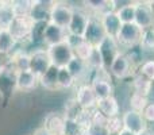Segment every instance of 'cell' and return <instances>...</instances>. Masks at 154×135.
Here are the masks:
<instances>
[{"mask_svg":"<svg viewBox=\"0 0 154 135\" xmlns=\"http://www.w3.org/2000/svg\"><path fill=\"white\" fill-rule=\"evenodd\" d=\"M30 53V72L39 78L51 68V60L46 48H35Z\"/></svg>","mask_w":154,"mask_h":135,"instance_id":"1","label":"cell"},{"mask_svg":"<svg viewBox=\"0 0 154 135\" xmlns=\"http://www.w3.org/2000/svg\"><path fill=\"white\" fill-rule=\"evenodd\" d=\"M142 31L143 30L135 23H127L123 24L120 29L119 34L116 37V42L119 46H125V48H134V46L141 45V38H142Z\"/></svg>","mask_w":154,"mask_h":135,"instance_id":"2","label":"cell"},{"mask_svg":"<svg viewBox=\"0 0 154 135\" xmlns=\"http://www.w3.org/2000/svg\"><path fill=\"white\" fill-rule=\"evenodd\" d=\"M106 31H104V27L101 24V19L97 15H89V20H88L87 29L84 32V41L88 42L91 46L93 48H97L103 39L106 38Z\"/></svg>","mask_w":154,"mask_h":135,"instance_id":"3","label":"cell"},{"mask_svg":"<svg viewBox=\"0 0 154 135\" xmlns=\"http://www.w3.org/2000/svg\"><path fill=\"white\" fill-rule=\"evenodd\" d=\"M48 53L51 60V65L56 68H66L69 62L75 58V53L66 41L60 45L48 48Z\"/></svg>","mask_w":154,"mask_h":135,"instance_id":"4","label":"cell"},{"mask_svg":"<svg viewBox=\"0 0 154 135\" xmlns=\"http://www.w3.org/2000/svg\"><path fill=\"white\" fill-rule=\"evenodd\" d=\"M73 15V7H70L68 3L64 2H54L53 7L50 10V18L49 22L58 27L68 30V26L70 23V19Z\"/></svg>","mask_w":154,"mask_h":135,"instance_id":"5","label":"cell"},{"mask_svg":"<svg viewBox=\"0 0 154 135\" xmlns=\"http://www.w3.org/2000/svg\"><path fill=\"white\" fill-rule=\"evenodd\" d=\"M142 30L149 29L154 24V8L152 2H137L135 5V22Z\"/></svg>","mask_w":154,"mask_h":135,"instance_id":"6","label":"cell"},{"mask_svg":"<svg viewBox=\"0 0 154 135\" xmlns=\"http://www.w3.org/2000/svg\"><path fill=\"white\" fill-rule=\"evenodd\" d=\"M32 22L30 18H15L12 24L10 26L8 31L14 37V39L18 43H22L24 41H30L31 37Z\"/></svg>","mask_w":154,"mask_h":135,"instance_id":"7","label":"cell"},{"mask_svg":"<svg viewBox=\"0 0 154 135\" xmlns=\"http://www.w3.org/2000/svg\"><path fill=\"white\" fill-rule=\"evenodd\" d=\"M68 38V31L62 27H58L56 24L49 22L46 24L45 30L42 34V45H45V48H51V46L60 45V43L65 42Z\"/></svg>","mask_w":154,"mask_h":135,"instance_id":"8","label":"cell"},{"mask_svg":"<svg viewBox=\"0 0 154 135\" xmlns=\"http://www.w3.org/2000/svg\"><path fill=\"white\" fill-rule=\"evenodd\" d=\"M88 20H89V14L80 8H73V15L70 19V23L68 26V34L75 35V37H84L85 29H87Z\"/></svg>","mask_w":154,"mask_h":135,"instance_id":"9","label":"cell"},{"mask_svg":"<svg viewBox=\"0 0 154 135\" xmlns=\"http://www.w3.org/2000/svg\"><path fill=\"white\" fill-rule=\"evenodd\" d=\"M122 122H123V128L133 134H139L141 131L146 130L147 126H146V120L143 119L141 112H137V111H130L125 112L122 116Z\"/></svg>","mask_w":154,"mask_h":135,"instance_id":"10","label":"cell"},{"mask_svg":"<svg viewBox=\"0 0 154 135\" xmlns=\"http://www.w3.org/2000/svg\"><path fill=\"white\" fill-rule=\"evenodd\" d=\"M97 50H99V53H100L101 58H103L104 66L108 69L111 66L112 61L115 60V57L120 53V46L118 45L116 39L106 37L103 39V42L97 46Z\"/></svg>","mask_w":154,"mask_h":135,"instance_id":"11","label":"cell"},{"mask_svg":"<svg viewBox=\"0 0 154 135\" xmlns=\"http://www.w3.org/2000/svg\"><path fill=\"white\" fill-rule=\"evenodd\" d=\"M14 85H15V89L19 92H31L39 85V78L30 70L16 72Z\"/></svg>","mask_w":154,"mask_h":135,"instance_id":"12","label":"cell"},{"mask_svg":"<svg viewBox=\"0 0 154 135\" xmlns=\"http://www.w3.org/2000/svg\"><path fill=\"white\" fill-rule=\"evenodd\" d=\"M75 100L82 109H88V111L96 108V103H97V99H96L91 84H81L77 88Z\"/></svg>","mask_w":154,"mask_h":135,"instance_id":"13","label":"cell"},{"mask_svg":"<svg viewBox=\"0 0 154 135\" xmlns=\"http://www.w3.org/2000/svg\"><path fill=\"white\" fill-rule=\"evenodd\" d=\"M42 127L51 135H65V116L58 112H49L43 119Z\"/></svg>","mask_w":154,"mask_h":135,"instance_id":"14","label":"cell"},{"mask_svg":"<svg viewBox=\"0 0 154 135\" xmlns=\"http://www.w3.org/2000/svg\"><path fill=\"white\" fill-rule=\"evenodd\" d=\"M131 65L133 64L130 62V60L126 56V53L120 51V53L115 57L114 61H112L108 70H109V73L114 77H116V78H126V77L130 76V73H131Z\"/></svg>","mask_w":154,"mask_h":135,"instance_id":"15","label":"cell"},{"mask_svg":"<svg viewBox=\"0 0 154 135\" xmlns=\"http://www.w3.org/2000/svg\"><path fill=\"white\" fill-rule=\"evenodd\" d=\"M54 2H43V0H37L32 2L31 12H30V19L32 23L37 22H49L50 18V10L53 7Z\"/></svg>","mask_w":154,"mask_h":135,"instance_id":"16","label":"cell"},{"mask_svg":"<svg viewBox=\"0 0 154 135\" xmlns=\"http://www.w3.org/2000/svg\"><path fill=\"white\" fill-rule=\"evenodd\" d=\"M101 19V24L104 27V31H106V35L109 38H114L116 39L118 34H119L120 29H122V22L120 19L118 18L116 12L112 11V12H108V14H104V15L100 16Z\"/></svg>","mask_w":154,"mask_h":135,"instance_id":"17","label":"cell"},{"mask_svg":"<svg viewBox=\"0 0 154 135\" xmlns=\"http://www.w3.org/2000/svg\"><path fill=\"white\" fill-rule=\"evenodd\" d=\"M10 66L15 72L30 70V53L23 49H18L10 56Z\"/></svg>","mask_w":154,"mask_h":135,"instance_id":"18","label":"cell"},{"mask_svg":"<svg viewBox=\"0 0 154 135\" xmlns=\"http://www.w3.org/2000/svg\"><path fill=\"white\" fill-rule=\"evenodd\" d=\"M99 112H101L103 115H106L108 119L115 116H119V104H118L116 99L114 96L107 99H101V100H97L96 103V108Z\"/></svg>","mask_w":154,"mask_h":135,"instance_id":"19","label":"cell"},{"mask_svg":"<svg viewBox=\"0 0 154 135\" xmlns=\"http://www.w3.org/2000/svg\"><path fill=\"white\" fill-rule=\"evenodd\" d=\"M58 70L60 68H56L51 65V68L43 74L42 77H39V85L42 88H45L46 91H58Z\"/></svg>","mask_w":154,"mask_h":135,"instance_id":"20","label":"cell"},{"mask_svg":"<svg viewBox=\"0 0 154 135\" xmlns=\"http://www.w3.org/2000/svg\"><path fill=\"white\" fill-rule=\"evenodd\" d=\"M19 43L14 39L8 30H0V54L11 56Z\"/></svg>","mask_w":154,"mask_h":135,"instance_id":"21","label":"cell"},{"mask_svg":"<svg viewBox=\"0 0 154 135\" xmlns=\"http://www.w3.org/2000/svg\"><path fill=\"white\" fill-rule=\"evenodd\" d=\"M89 84H91V87H92V89H93V92H95V96H96V99H97V100L107 99V97H111V96H112L114 87H112L111 82L93 80V81H91Z\"/></svg>","mask_w":154,"mask_h":135,"instance_id":"22","label":"cell"},{"mask_svg":"<svg viewBox=\"0 0 154 135\" xmlns=\"http://www.w3.org/2000/svg\"><path fill=\"white\" fill-rule=\"evenodd\" d=\"M135 5H137V2H128L126 5H123V7L118 8L115 11L118 18L122 22V24L134 23L135 22Z\"/></svg>","mask_w":154,"mask_h":135,"instance_id":"23","label":"cell"},{"mask_svg":"<svg viewBox=\"0 0 154 135\" xmlns=\"http://www.w3.org/2000/svg\"><path fill=\"white\" fill-rule=\"evenodd\" d=\"M15 19L14 8L11 2H4L3 7L0 8V30H8Z\"/></svg>","mask_w":154,"mask_h":135,"instance_id":"24","label":"cell"},{"mask_svg":"<svg viewBox=\"0 0 154 135\" xmlns=\"http://www.w3.org/2000/svg\"><path fill=\"white\" fill-rule=\"evenodd\" d=\"M66 68H68V70L70 72V74L73 76V78H75L76 81H77V80H81L82 77H84L85 74L89 72V68L87 66L85 61L77 58V57H75V58L69 62V65H68Z\"/></svg>","mask_w":154,"mask_h":135,"instance_id":"25","label":"cell"},{"mask_svg":"<svg viewBox=\"0 0 154 135\" xmlns=\"http://www.w3.org/2000/svg\"><path fill=\"white\" fill-rule=\"evenodd\" d=\"M11 4H12L15 18H30L32 2H30V0H18V2H11Z\"/></svg>","mask_w":154,"mask_h":135,"instance_id":"26","label":"cell"},{"mask_svg":"<svg viewBox=\"0 0 154 135\" xmlns=\"http://www.w3.org/2000/svg\"><path fill=\"white\" fill-rule=\"evenodd\" d=\"M133 85H134V89H135V93H139V95L146 96V97L149 95L150 89H152V81H149L146 77H143L139 73L134 77Z\"/></svg>","mask_w":154,"mask_h":135,"instance_id":"27","label":"cell"},{"mask_svg":"<svg viewBox=\"0 0 154 135\" xmlns=\"http://www.w3.org/2000/svg\"><path fill=\"white\" fill-rule=\"evenodd\" d=\"M76 80L68 70V68H60L58 70V88L60 89H69L73 87Z\"/></svg>","mask_w":154,"mask_h":135,"instance_id":"28","label":"cell"},{"mask_svg":"<svg viewBox=\"0 0 154 135\" xmlns=\"http://www.w3.org/2000/svg\"><path fill=\"white\" fill-rule=\"evenodd\" d=\"M85 64H87V66L89 68L91 72L96 70V69H100V68H106L104 66L103 58H101L100 53H99V50H97V48H93L92 53H91V56L88 57V60L85 61Z\"/></svg>","mask_w":154,"mask_h":135,"instance_id":"29","label":"cell"},{"mask_svg":"<svg viewBox=\"0 0 154 135\" xmlns=\"http://www.w3.org/2000/svg\"><path fill=\"white\" fill-rule=\"evenodd\" d=\"M82 112V108L77 104L76 100H72V101H68L66 106H65V119H72V120H76L77 118L80 116V114Z\"/></svg>","mask_w":154,"mask_h":135,"instance_id":"30","label":"cell"},{"mask_svg":"<svg viewBox=\"0 0 154 135\" xmlns=\"http://www.w3.org/2000/svg\"><path fill=\"white\" fill-rule=\"evenodd\" d=\"M147 97L146 96H142L139 95V93H135L134 92V95L131 96L130 99V106H131V109L133 111H137V112H141L145 109V107L147 106Z\"/></svg>","mask_w":154,"mask_h":135,"instance_id":"31","label":"cell"},{"mask_svg":"<svg viewBox=\"0 0 154 135\" xmlns=\"http://www.w3.org/2000/svg\"><path fill=\"white\" fill-rule=\"evenodd\" d=\"M141 48L147 49V50H154V29L149 27L142 31L141 38Z\"/></svg>","mask_w":154,"mask_h":135,"instance_id":"32","label":"cell"},{"mask_svg":"<svg viewBox=\"0 0 154 135\" xmlns=\"http://www.w3.org/2000/svg\"><path fill=\"white\" fill-rule=\"evenodd\" d=\"M92 50H93V46H91L88 42L82 41L76 49H73V53H75V57H77V58L82 60V61H87L88 57L92 53Z\"/></svg>","mask_w":154,"mask_h":135,"instance_id":"33","label":"cell"},{"mask_svg":"<svg viewBox=\"0 0 154 135\" xmlns=\"http://www.w3.org/2000/svg\"><path fill=\"white\" fill-rule=\"evenodd\" d=\"M139 74L146 77L149 81H154V60H149L141 64L139 68Z\"/></svg>","mask_w":154,"mask_h":135,"instance_id":"34","label":"cell"},{"mask_svg":"<svg viewBox=\"0 0 154 135\" xmlns=\"http://www.w3.org/2000/svg\"><path fill=\"white\" fill-rule=\"evenodd\" d=\"M122 130H123L122 118L115 116V118H111V119L108 120V124H107V131H108L109 134H119Z\"/></svg>","mask_w":154,"mask_h":135,"instance_id":"35","label":"cell"},{"mask_svg":"<svg viewBox=\"0 0 154 135\" xmlns=\"http://www.w3.org/2000/svg\"><path fill=\"white\" fill-rule=\"evenodd\" d=\"M108 118L106 115H103L101 112H99L97 109L92 111V124L95 126H100V127H106L107 128V124H108Z\"/></svg>","mask_w":154,"mask_h":135,"instance_id":"36","label":"cell"},{"mask_svg":"<svg viewBox=\"0 0 154 135\" xmlns=\"http://www.w3.org/2000/svg\"><path fill=\"white\" fill-rule=\"evenodd\" d=\"M142 116L147 122H154V103H149L142 111Z\"/></svg>","mask_w":154,"mask_h":135,"instance_id":"37","label":"cell"},{"mask_svg":"<svg viewBox=\"0 0 154 135\" xmlns=\"http://www.w3.org/2000/svg\"><path fill=\"white\" fill-rule=\"evenodd\" d=\"M32 135H51L50 133H48V131L45 130V128L41 126V127H38L37 130H34V133H32Z\"/></svg>","mask_w":154,"mask_h":135,"instance_id":"38","label":"cell"},{"mask_svg":"<svg viewBox=\"0 0 154 135\" xmlns=\"http://www.w3.org/2000/svg\"><path fill=\"white\" fill-rule=\"evenodd\" d=\"M137 135H154L152 131L149 130V128H146V130H143V131H141L139 134H137Z\"/></svg>","mask_w":154,"mask_h":135,"instance_id":"39","label":"cell"},{"mask_svg":"<svg viewBox=\"0 0 154 135\" xmlns=\"http://www.w3.org/2000/svg\"><path fill=\"white\" fill-rule=\"evenodd\" d=\"M118 135H135V134H133V133H130V131H127V130H125V128H123V130L120 131Z\"/></svg>","mask_w":154,"mask_h":135,"instance_id":"40","label":"cell"},{"mask_svg":"<svg viewBox=\"0 0 154 135\" xmlns=\"http://www.w3.org/2000/svg\"><path fill=\"white\" fill-rule=\"evenodd\" d=\"M3 4H4V2H3V0H0V8L3 7Z\"/></svg>","mask_w":154,"mask_h":135,"instance_id":"41","label":"cell"},{"mask_svg":"<svg viewBox=\"0 0 154 135\" xmlns=\"http://www.w3.org/2000/svg\"><path fill=\"white\" fill-rule=\"evenodd\" d=\"M109 135H118V134H109Z\"/></svg>","mask_w":154,"mask_h":135,"instance_id":"42","label":"cell"},{"mask_svg":"<svg viewBox=\"0 0 154 135\" xmlns=\"http://www.w3.org/2000/svg\"><path fill=\"white\" fill-rule=\"evenodd\" d=\"M152 27H153V29H154V24H153V26H152Z\"/></svg>","mask_w":154,"mask_h":135,"instance_id":"43","label":"cell"},{"mask_svg":"<svg viewBox=\"0 0 154 135\" xmlns=\"http://www.w3.org/2000/svg\"><path fill=\"white\" fill-rule=\"evenodd\" d=\"M153 8H154V3H153Z\"/></svg>","mask_w":154,"mask_h":135,"instance_id":"44","label":"cell"}]
</instances>
